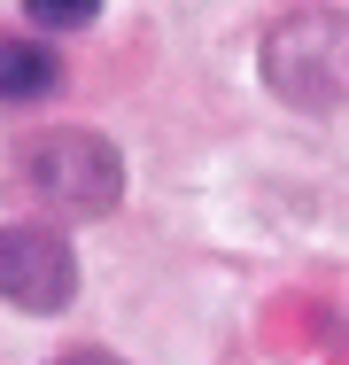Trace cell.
I'll return each mask as SVG.
<instances>
[{"mask_svg": "<svg viewBox=\"0 0 349 365\" xmlns=\"http://www.w3.org/2000/svg\"><path fill=\"white\" fill-rule=\"evenodd\" d=\"M16 179H24V195H39L63 218H101L125 202V155L117 140H101L85 125H47V133L16 140Z\"/></svg>", "mask_w": 349, "mask_h": 365, "instance_id": "cell-2", "label": "cell"}, {"mask_svg": "<svg viewBox=\"0 0 349 365\" xmlns=\"http://www.w3.org/2000/svg\"><path fill=\"white\" fill-rule=\"evenodd\" d=\"M24 16H31V31H85L101 16V0H24Z\"/></svg>", "mask_w": 349, "mask_h": 365, "instance_id": "cell-5", "label": "cell"}, {"mask_svg": "<svg viewBox=\"0 0 349 365\" xmlns=\"http://www.w3.org/2000/svg\"><path fill=\"white\" fill-rule=\"evenodd\" d=\"M47 93H63V55L24 39V31H0V109H24Z\"/></svg>", "mask_w": 349, "mask_h": 365, "instance_id": "cell-4", "label": "cell"}, {"mask_svg": "<svg viewBox=\"0 0 349 365\" xmlns=\"http://www.w3.org/2000/svg\"><path fill=\"white\" fill-rule=\"evenodd\" d=\"M47 365H125L117 350H101V342H70V350H55Z\"/></svg>", "mask_w": 349, "mask_h": 365, "instance_id": "cell-6", "label": "cell"}, {"mask_svg": "<svg viewBox=\"0 0 349 365\" xmlns=\"http://www.w3.org/2000/svg\"><path fill=\"white\" fill-rule=\"evenodd\" d=\"M0 295L31 319L63 311L78 295V249L47 225H0Z\"/></svg>", "mask_w": 349, "mask_h": 365, "instance_id": "cell-3", "label": "cell"}, {"mask_svg": "<svg viewBox=\"0 0 349 365\" xmlns=\"http://www.w3.org/2000/svg\"><path fill=\"white\" fill-rule=\"evenodd\" d=\"M256 71L303 117L349 109V8H287L256 39Z\"/></svg>", "mask_w": 349, "mask_h": 365, "instance_id": "cell-1", "label": "cell"}]
</instances>
